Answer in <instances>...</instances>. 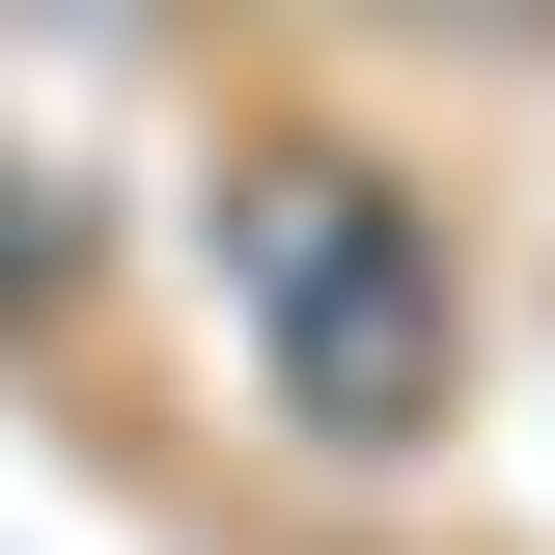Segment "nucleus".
<instances>
[{
  "instance_id": "obj_1",
  "label": "nucleus",
  "mask_w": 555,
  "mask_h": 555,
  "mask_svg": "<svg viewBox=\"0 0 555 555\" xmlns=\"http://www.w3.org/2000/svg\"><path fill=\"white\" fill-rule=\"evenodd\" d=\"M195 278H222L250 389L306 416L334 473H389L416 416H444V222H416L361 139H222V195H195Z\"/></svg>"
}]
</instances>
